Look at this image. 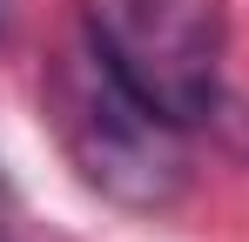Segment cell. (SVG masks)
I'll list each match as a JSON object with an SVG mask.
<instances>
[{"mask_svg":"<svg viewBox=\"0 0 249 242\" xmlns=\"http://www.w3.org/2000/svg\"><path fill=\"white\" fill-rule=\"evenodd\" d=\"M47 128L74 175L122 208H168L189 189V128L142 101L88 34H74L47 68Z\"/></svg>","mask_w":249,"mask_h":242,"instance_id":"6da1fadb","label":"cell"},{"mask_svg":"<svg viewBox=\"0 0 249 242\" xmlns=\"http://www.w3.org/2000/svg\"><path fill=\"white\" fill-rule=\"evenodd\" d=\"M81 34L168 121L202 128L222 108V54H229L222 0H81Z\"/></svg>","mask_w":249,"mask_h":242,"instance_id":"7a4b0ae2","label":"cell"},{"mask_svg":"<svg viewBox=\"0 0 249 242\" xmlns=\"http://www.w3.org/2000/svg\"><path fill=\"white\" fill-rule=\"evenodd\" d=\"M0 34H7V0H0Z\"/></svg>","mask_w":249,"mask_h":242,"instance_id":"3957f363","label":"cell"},{"mask_svg":"<svg viewBox=\"0 0 249 242\" xmlns=\"http://www.w3.org/2000/svg\"><path fill=\"white\" fill-rule=\"evenodd\" d=\"M0 242H7V229H0Z\"/></svg>","mask_w":249,"mask_h":242,"instance_id":"277c9868","label":"cell"}]
</instances>
